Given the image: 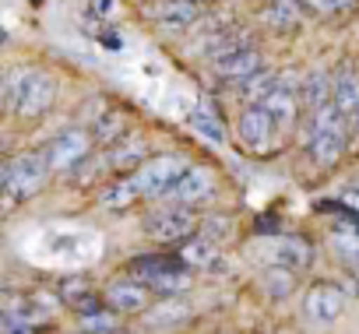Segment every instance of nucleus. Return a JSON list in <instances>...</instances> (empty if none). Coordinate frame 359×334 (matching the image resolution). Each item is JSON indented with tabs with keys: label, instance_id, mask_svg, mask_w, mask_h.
Wrapping results in <instances>:
<instances>
[{
	"label": "nucleus",
	"instance_id": "f8f14e48",
	"mask_svg": "<svg viewBox=\"0 0 359 334\" xmlns=\"http://www.w3.org/2000/svg\"><path fill=\"white\" fill-rule=\"evenodd\" d=\"M201 15L205 11L194 4V0H162V4L151 8V22L162 25L165 32H184L194 22H201Z\"/></svg>",
	"mask_w": 359,
	"mask_h": 334
},
{
	"label": "nucleus",
	"instance_id": "20e7f679",
	"mask_svg": "<svg viewBox=\"0 0 359 334\" xmlns=\"http://www.w3.org/2000/svg\"><path fill=\"white\" fill-rule=\"evenodd\" d=\"M53 173V165L46 158V148L43 151H25V155H15L4 162V190L11 201H25L32 194L43 190L46 176Z\"/></svg>",
	"mask_w": 359,
	"mask_h": 334
},
{
	"label": "nucleus",
	"instance_id": "5701e85b",
	"mask_svg": "<svg viewBox=\"0 0 359 334\" xmlns=\"http://www.w3.org/2000/svg\"><path fill=\"white\" fill-rule=\"evenodd\" d=\"M191 123H194V130H198V134H205L208 141H215V144H222V141H226L222 120L215 116V109H212L208 102H198V106H194V113H191Z\"/></svg>",
	"mask_w": 359,
	"mask_h": 334
},
{
	"label": "nucleus",
	"instance_id": "bb28decb",
	"mask_svg": "<svg viewBox=\"0 0 359 334\" xmlns=\"http://www.w3.org/2000/svg\"><path fill=\"white\" fill-rule=\"evenodd\" d=\"M310 4L320 11V15H338V11H345V8H352L355 0H310Z\"/></svg>",
	"mask_w": 359,
	"mask_h": 334
},
{
	"label": "nucleus",
	"instance_id": "dca6fc26",
	"mask_svg": "<svg viewBox=\"0 0 359 334\" xmlns=\"http://www.w3.org/2000/svg\"><path fill=\"white\" fill-rule=\"evenodd\" d=\"M331 102L341 109V113H355L359 109V74L352 67H341L334 78H331Z\"/></svg>",
	"mask_w": 359,
	"mask_h": 334
},
{
	"label": "nucleus",
	"instance_id": "c756f323",
	"mask_svg": "<svg viewBox=\"0 0 359 334\" xmlns=\"http://www.w3.org/2000/svg\"><path fill=\"white\" fill-rule=\"evenodd\" d=\"M352 183H355V190H359V176H355V180H352Z\"/></svg>",
	"mask_w": 359,
	"mask_h": 334
},
{
	"label": "nucleus",
	"instance_id": "f257e3e1",
	"mask_svg": "<svg viewBox=\"0 0 359 334\" xmlns=\"http://www.w3.org/2000/svg\"><path fill=\"white\" fill-rule=\"evenodd\" d=\"M57 99V81L46 71H11L8 74V106L18 116H43Z\"/></svg>",
	"mask_w": 359,
	"mask_h": 334
},
{
	"label": "nucleus",
	"instance_id": "39448f33",
	"mask_svg": "<svg viewBox=\"0 0 359 334\" xmlns=\"http://www.w3.org/2000/svg\"><path fill=\"white\" fill-rule=\"evenodd\" d=\"M187 169L191 165L184 155H155L137 165V173L130 176V190H134V197H162Z\"/></svg>",
	"mask_w": 359,
	"mask_h": 334
},
{
	"label": "nucleus",
	"instance_id": "4468645a",
	"mask_svg": "<svg viewBox=\"0 0 359 334\" xmlns=\"http://www.w3.org/2000/svg\"><path fill=\"white\" fill-rule=\"evenodd\" d=\"M148 299H151V288L141 278H134V281H113L106 288V306L116 309V313H141L148 306Z\"/></svg>",
	"mask_w": 359,
	"mask_h": 334
},
{
	"label": "nucleus",
	"instance_id": "0eeeda50",
	"mask_svg": "<svg viewBox=\"0 0 359 334\" xmlns=\"http://www.w3.org/2000/svg\"><path fill=\"white\" fill-rule=\"evenodd\" d=\"M92 151V134L85 127H67L64 134H57L50 144H46V158L53 165V173H67L74 169L78 162H85Z\"/></svg>",
	"mask_w": 359,
	"mask_h": 334
},
{
	"label": "nucleus",
	"instance_id": "4be33fe9",
	"mask_svg": "<svg viewBox=\"0 0 359 334\" xmlns=\"http://www.w3.org/2000/svg\"><path fill=\"white\" fill-rule=\"evenodd\" d=\"M180 257L187 260V267H208V271H219V250L212 239H191L184 250H180Z\"/></svg>",
	"mask_w": 359,
	"mask_h": 334
},
{
	"label": "nucleus",
	"instance_id": "c85d7f7f",
	"mask_svg": "<svg viewBox=\"0 0 359 334\" xmlns=\"http://www.w3.org/2000/svg\"><path fill=\"white\" fill-rule=\"evenodd\" d=\"M352 116H355V130H359V109H355V113H352Z\"/></svg>",
	"mask_w": 359,
	"mask_h": 334
},
{
	"label": "nucleus",
	"instance_id": "a878e982",
	"mask_svg": "<svg viewBox=\"0 0 359 334\" xmlns=\"http://www.w3.org/2000/svg\"><path fill=\"white\" fill-rule=\"evenodd\" d=\"M187 316V306H162L158 313H151V327H162V320H184Z\"/></svg>",
	"mask_w": 359,
	"mask_h": 334
},
{
	"label": "nucleus",
	"instance_id": "412c9836",
	"mask_svg": "<svg viewBox=\"0 0 359 334\" xmlns=\"http://www.w3.org/2000/svg\"><path fill=\"white\" fill-rule=\"evenodd\" d=\"M299 18H303V8L296 0H268L264 4V22L271 29H292L299 25Z\"/></svg>",
	"mask_w": 359,
	"mask_h": 334
},
{
	"label": "nucleus",
	"instance_id": "b1692460",
	"mask_svg": "<svg viewBox=\"0 0 359 334\" xmlns=\"http://www.w3.org/2000/svg\"><path fill=\"white\" fill-rule=\"evenodd\" d=\"M331 246H334V253L348 264V267H355L359 271V229H334V236H331Z\"/></svg>",
	"mask_w": 359,
	"mask_h": 334
},
{
	"label": "nucleus",
	"instance_id": "ddd939ff",
	"mask_svg": "<svg viewBox=\"0 0 359 334\" xmlns=\"http://www.w3.org/2000/svg\"><path fill=\"white\" fill-rule=\"evenodd\" d=\"M268 260L278 267H289V271H306L313 264V246L299 236H278L268 246Z\"/></svg>",
	"mask_w": 359,
	"mask_h": 334
},
{
	"label": "nucleus",
	"instance_id": "9d476101",
	"mask_svg": "<svg viewBox=\"0 0 359 334\" xmlns=\"http://www.w3.org/2000/svg\"><path fill=\"white\" fill-rule=\"evenodd\" d=\"M212 194H215V176L208 169H201V165H191L162 197L172 204H198V201H208Z\"/></svg>",
	"mask_w": 359,
	"mask_h": 334
},
{
	"label": "nucleus",
	"instance_id": "423d86ee",
	"mask_svg": "<svg viewBox=\"0 0 359 334\" xmlns=\"http://www.w3.org/2000/svg\"><path fill=\"white\" fill-rule=\"evenodd\" d=\"M194 229H198V218L187 211V204H172V201H169V208H158L144 218V232L158 243H180Z\"/></svg>",
	"mask_w": 359,
	"mask_h": 334
},
{
	"label": "nucleus",
	"instance_id": "2eb2a0df",
	"mask_svg": "<svg viewBox=\"0 0 359 334\" xmlns=\"http://www.w3.org/2000/svg\"><path fill=\"white\" fill-rule=\"evenodd\" d=\"M296 99H299V95L292 92V81H282V85H278V88L261 102V106H264V109L275 116V123L285 130V127H292V123H296V109H299V106H296Z\"/></svg>",
	"mask_w": 359,
	"mask_h": 334
},
{
	"label": "nucleus",
	"instance_id": "a211bd4d",
	"mask_svg": "<svg viewBox=\"0 0 359 334\" xmlns=\"http://www.w3.org/2000/svg\"><path fill=\"white\" fill-rule=\"evenodd\" d=\"M299 102L310 109V116L317 109H324L331 102V78L324 71H310V78L303 81V92H299Z\"/></svg>",
	"mask_w": 359,
	"mask_h": 334
},
{
	"label": "nucleus",
	"instance_id": "393cba45",
	"mask_svg": "<svg viewBox=\"0 0 359 334\" xmlns=\"http://www.w3.org/2000/svg\"><path fill=\"white\" fill-rule=\"evenodd\" d=\"M116 313V309H113ZM113 313H99V309H92V313H81V330H95V334H109V330H120V323H116V316Z\"/></svg>",
	"mask_w": 359,
	"mask_h": 334
},
{
	"label": "nucleus",
	"instance_id": "7ed1b4c3",
	"mask_svg": "<svg viewBox=\"0 0 359 334\" xmlns=\"http://www.w3.org/2000/svg\"><path fill=\"white\" fill-rule=\"evenodd\" d=\"M345 116L334 102H327L324 109L313 113L310 120V134H306V148L310 155L320 162V165H331L338 162V155L345 151Z\"/></svg>",
	"mask_w": 359,
	"mask_h": 334
},
{
	"label": "nucleus",
	"instance_id": "f3484780",
	"mask_svg": "<svg viewBox=\"0 0 359 334\" xmlns=\"http://www.w3.org/2000/svg\"><path fill=\"white\" fill-rule=\"evenodd\" d=\"M141 155H144V137L141 134H127V137L109 144L106 162L113 165V169H130V165H141Z\"/></svg>",
	"mask_w": 359,
	"mask_h": 334
},
{
	"label": "nucleus",
	"instance_id": "f03ea898",
	"mask_svg": "<svg viewBox=\"0 0 359 334\" xmlns=\"http://www.w3.org/2000/svg\"><path fill=\"white\" fill-rule=\"evenodd\" d=\"M130 274L141 278L158 295H180L191 288V274H187L184 257H134Z\"/></svg>",
	"mask_w": 359,
	"mask_h": 334
},
{
	"label": "nucleus",
	"instance_id": "6ab92c4d",
	"mask_svg": "<svg viewBox=\"0 0 359 334\" xmlns=\"http://www.w3.org/2000/svg\"><path fill=\"white\" fill-rule=\"evenodd\" d=\"M60 302H67V306L78 309V313L99 309V302H95V295H92V285H88L85 278H67V281L60 285Z\"/></svg>",
	"mask_w": 359,
	"mask_h": 334
},
{
	"label": "nucleus",
	"instance_id": "aec40b11",
	"mask_svg": "<svg viewBox=\"0 0 359 334\" xmlns=\"http://www.w3.org/2000/svg\"><path fill=\"white\" fill-rule=\"evenodd\" d=\"M282 81H285L282 74H275V71H264V67H261L257 74H250V78L240 85V92H243V99L254 106V102H264V99H268V95H271V92L282 85Z\"/></svg>",
	"mask_w": 359,
	"mask_h": 334
},
{
	"label": "nucleus",
	"instance_id": "1a4fd4ad",
	"mask_svg": "<svg viewBox=\"0 0 359 334\" xmlns=\"http://www.w3.org/2000/svg\"><path fill=\"white\" fill-rule=\"evenodd\" d=\"M236 130H240V137H243V144H247L250 151H268V148L275 144L278 123H275V116H271L261 102H254L250 109H243Z\"/></svg>",
	"mask_w": 359,
	"mask_h": 334
},
{
	"label": "nucleus",
	"instance_id": "cd10ccee",
	"mask_svg": "<svg viewBox=\"0 0 359 334\" xmlns=\"http://www.w3.org/2000/svg\"><path fill=\"white\" fill-rule=\"evenodd\" d=\"M345 204H352V208H359V190H348V194H345Z\"/></svg>",
	"mask_w": 359,
	"mask_h": 334
},
{
	"label": "nucleus",
	"instance_id": "9b49d317",
	"mask_svg": "<svg viewBox=\"0 0 359 334\" xmlns=\"http://www.w3.org/2000/svg\"><path fill=\"white\" fill-rule=\"evenodd\" d=\"M212 67H215V74H219L222 81H247V78L257 74L264 64H261V53H257L254 46L240 43V46L219 53V57L212 60Z\"/></svg>",
	"mask_w": 359,
	"mask_h": 334
},
{
	"label": "nucleus",
	"instance_id": "6e6552de",
	"mask_svg": "<svg viewBox=\"0 0 359 334\" xmlns=\"http://www.w3.org/2000/svg\"><path fill=\"white\" fill-rule=\"evenodd\" d=\"M341 309H345V288L334 281H317L303 295V316L310 323H320V327L334 323L341 316Z\"/></svg>",
	"mask_w": 359,
	"mask_h": 334
}]
</instances>
